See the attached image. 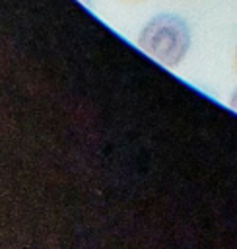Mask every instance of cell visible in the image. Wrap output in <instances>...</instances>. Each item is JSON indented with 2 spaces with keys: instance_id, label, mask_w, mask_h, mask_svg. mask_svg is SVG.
I'll use <instances>...</instances> for the list:
<instances>
[{
  "instance_id": "obj_1",
  "label": "cell",
  "mask_w": 237,
  "mask_h": 249,
  "mask_svg": "<svg viewBox=\"0 0 237 249\" xmlns=\"http://www.w3.org/2000/svg\"><path fill=\"white\" fill-rule=\"evenodd\" d=\"M136 41L155 62L167 68H177L192 47V31L183 16L161 12L142 25Z\"/></svg>"
},
{
  "instance_id": "obj_2",
  "label": "cell",
  "mask_w": 237,
  "mask_h": 249,
  "mask_svg": "<svg viewBox=\"0 0 237 249\" xmlns=\"http://www.w3.org/2000/svg\"><path fill=\"white\" fill-rule=\"evenodd\" d=\"M227 103H229V107L237 113V86L231 89V93H229V99H227Z\"/></svg>"
},
{
  "instance_id": "obj_3",
  "label": "cell",
  "mask_w": 237,
  "mask_h": 249,
  "mask_svg": "<svg viewBox=\"0 0 237 249\" xmlns=\"http://www.w3.org/2000/svg\"><path fill=\"white\" fill-rule=\"evenodd\" d=\"M80 2H84V4H91V0H80Z\"/></svg>"
},
{
  "instance_id": "obj_4",
  "label": "cell",
  "mask_w": 237,
  "mask_h": 249,
  "mask_svg": "<svg viewBox=\"0 0 237 249\" xmlns=\"http://www.w3.org/2000/svg\"><path fill=\"white\" fill-rule=\"evenodd\" d=\"M235 56H237V51H235Z\"/></svg>"
}]
</instances>
